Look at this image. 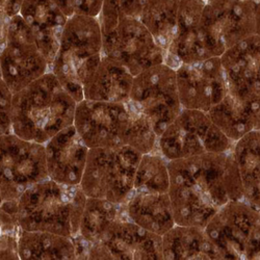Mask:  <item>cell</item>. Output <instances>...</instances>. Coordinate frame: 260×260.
Returning a JSON list of instances; mask_svg holds the SVG:
<instances>
[{"label":"cell","instance_id":"cell-5","mask_svg":"<svg viewBox=\"0 0 260 260\" xmlns=\"http://www.w3.org/2000/svg\"><path fill=\"white\" fill-rule=\"evenodd\" d=\"M98 19L103 55L123 64L134 76L165 62L166 51L139 19L104 10Z\"/></svg>","mask_w":260,"mask_h":260},{"label":"cell","instance_id":"cell-18","mask_svg":"<svg viewBox=\"0 0 260 260\" xmlns=\"http://www.w3.org/2000/svg\"><path fill=\"white\" fill-rule=\"evenodd\" d=\"M44 146L49 179L64 185H79L90 149L74 125L62 129Z\"/></svg>","mask_w":260,"mask_h":260},{"label":"cell","instance_id":"cell-35","mask_svg":"<svg viewBox=\"0 0 260 260\" xmlns=\"http://www.w3.org/2000/svg\"><path fill=\"white\" fill-rule=\"evenodd\" d=\"M23 0H0V22L9 23V21L20 14Z\"/></svg>","mask_w":260,"mask_h":260},{"label":"cell","instance_id":"cell-26","mask_svg":"<svg viewBox=\"0 0 260 260\" xmlns=\"http://www.w3.org/2000/svg\"><path fill=\"white\" fill-rule=\"evenodd\" d=\"M179 0H147L139 20L166 52L177 27Z\"/></svg>","mask_w":260,"mask_h":260},{"label":"cell","instance_id":"cell-9","mask_svg":"<svg viewBox=\"0 0 260 260\" xmlns=\"http://www.w3.org/2000/svg\"><path fill=\"white\" fill-rule=\"evenodd\" d=\"M207 113L182 108L158 137L157 148L169 161L205 153L226 152L233 147Z\"/></svg>","mask_w":260,"mask_h":260},{"label":"cell","instance_id":"cell-1","mask_svg":"<svg viewBox=\"0 0 260 260\" xmlns=\"http://www.w3.org/2000/svg\"><path fill=\"white\" fill-rule=\"evenodd\" d=\"M171 201L175 225L204 228L229 201L244 200L242 179L232 148L168 161Z\"/></svg>","mask_w":260,"mask_h":260},{"label":"cell","instance_id":"cell-6","mask_svg":"<svg viewBox=\"0 0 260 260\" xmlns=\"http://www.w3.org/2000/svg\"><path fill=\"white\" fill-rule=\"evenodd\" d=\"M141 157L129 146L90 149L80 181L85 196L125 204L134 192Z\"/></svg>","mask_w":260,"mask_h":260},{"label":"cell","instance_id":"cell-8","mask_svg":"<svg viewBox=\"0 0 260 260\" xmlns=\"http://www.w3.org/2000/svg\"><path fill=\"white\" fill-rule=\"evenodd\" d=\"M76 259L162 260L161 236L150 232L128 218L126 209L95 244L79 236L72 238Z\"/></svg>","mask_w":260,"mask_h":260},{"label":"cell","instance_id":"cell-3","mask_svg":"<svg viewBox=\"0 0 260 260\" xmlns=\"http://www.w3.org/2000/svg\"><path fill=\"white\" fill-rule=\"evenodd\" d=\"M86 196L80 184L64 185L51 179L27 188L18 198L19 226L74 238L79 231Z\"/></svg>","mask_w":260,"mask_h":260},{"label":"cell","instance_id":"cell-14","mask_svg":"<svg viewBox=\"0 0 260 260\" xmlns=\"http://www.w3.org/2000/svg\"><path fill=\"white\" fill-rule=\"evenodd\" d=\"M132 117L128 103L83 99L76 104L73 125L89 149L116 148L127 146Z\"/></svg>","mask_w":260,"mask_h":260},{"label":"cell","instance_id":"cell-32","mask_svg":"<svg viewBox=\"0 0 260 260\" xmlns=\"http://www.w3.org/2000/svg\"><path fill=\"white\" fill-rule=\"evenodd\" d=\"M147 0H104L102 10L139 19Z\"/></svg>","mask_w":260,"mask_h":260},{"label":"cell","instance_id":"cell-33","mask_svg":"<svg viewBox=\"0 0 260 260\" xmlns=\"http://www.w3.org/2000/svg\"><path fill=\"white\" fill-rule=\"evenodd\" d=\"M0 259H20L18 233H0Z\"/></svg>","mask_w":260,"mask_h":260},{"label":"cell","instance_id":"cell-25","mask_svg":"<svg viewBox=\"0 0 260 260\" xmlns=\"http://www.w3.org/2000/svg\"><path fill=\"white\" fill-rule=\"evenodd\" d=\"M18 251L22 260L76 259V250L71 237L45 231L20 229Z\"/></svg>","mask_w":260,"mask_h":260},{"label":"cell","instance_id":"cell-13","mask_svg":"<svg viewBox=\"0 0 260 260\" xmlns=\"http://www.w3.org/2000/svg\"><path fill=\"white\" fill-rule=\"evenodd\" d=\"M49 71L31 30L20 14L15 16L9 21L0 49V73L9 89L15 94Z\"/></svg>","mask_w":260,"mask_h":260},{"label":"cell","instance_id":"cell-24","mask_svg":"<svg viewBox=\"0 0 260 260\" xmlns=\"http://www.w3.org/2000/svg\"><path fill=\"white\" fill-rule=\"evenodd\" d=\"M260 130H252L232 147L244 189V200L260 208Z\"/></svg>","mask_w":260,"mask_h":260},{"label":"cell","instance_id":"cell-21","mask_svg":"<svg viewBox=\"0 0 260 260\" xmlns=\"http://www.w3.org/2000/svg\"><path fill=\"white\" fill-rule=\"evenodd\" d=\"M260 102H249L230 94L207 112V115L231 142L235 143L252 130L260 129Z\"/></svg>","mask_w":260,"mask_h":260},{"label":"cell","instance_id":"cell-27","mask_svg":"<svg viewBox=\"0 0 260 260\" xmlns=\"http://www.w3.org/2000/svg\"><path fill=\"white\" fill-rule=\"evenodd\" d=\"M124 209L125 204H117L100 198L86 197L79 231L76 236H79L88 244L97 243Z\"/></svg>","mask_w":260,"mask_h":260},{"label":"cell","instance_id":"cell-4","mask_svg":"<svg viewBox=\"0 0 260 260\" xmlns=\"http://www.w3.org/2000/svg\"><path fill=\"white\" fill-rule=\"evenodd\" d=\"M103 55L98 17L74 14L63 27L50 71L76 102L83 100L82 85Z\"/></svg>","mask_w":260,"mask_h":260},{"label":"cell","instance_id":"cell-15","mask_svg":"<svg viewBox=\"0 0 260 260\" xmlns=\"http://www.w3.org/2000/svg\"><path fill=\"white\" fill-rule=\"evenodd\" d=\"M178 97L182 108L207 113L227 95L220 57L180 63L175 69Z\"/></svg>","mask_w":260,"mask_h":260},{"label":"cell","instance_id":"cell-38","mask_svg":"<svg viewBox=\"0 0 260 260\" xmlns=\"http://www.w3.org/2000/svg\"><path fill=\"white\" fill-rule=\"evenodd\" d=\"M3 196H2V190H0V204H2V202H3Z\"/></svg>","mask_w":260,"mask_h":260},{"label":"cell","instance_id":"cell-28","mask_svg":"<svg viewBox=\"0 0 260 260\" xmlns=\"http://www.w3.org/2000/svg\"><path fill=\"white\" fill-rule=\"evenodd\" d=\"M169 185L168 160L159 152L158 148L153 152L143 154L137 168L134 190L168 192Z\"/></svg>","mask_w":260,"mask_h":260},{"label":"cell","instance_id":"cell-39","mask_svg":"<svg viewBox=\"0 0 260 260\" xmlns=\"http://www.w3.org/2000/svg\"><path fill=\"white\" fill-rule=\"evenodd\" d=\"M203 2H207V0H203Z\"/></svg>","mask_w":260,"mask_h":260},{"label":"cell","instance_id":"cell-12","mask_svg":"<svg viewBox=\"0 0 260 260\" xmlns=\"http://www.w3.org/2000/svg\"><path fill=\"white\" fill-rule=\"evenodd\" d=\"M48 178L44 145L13 133L0 136V190L4 200L18 199L27 188Z\"/></svg>","mask_w":260,"mask_h":260},{"label":"cell","instance_id":"cell-30","mask_svg":"<svg viewBox=\"0 0 260 260\" xmlns=\"http://www.w3.org/2000/svg\"><path fill=\"white\" fill-rule=\"evenodd\" d=\"M18 199L3 200L0 204V233H19Z\"/></svg>","mask_w":260,"mask_h":260},{"label":"cell","instance_id":"cell-23","mask_svg":"<svg viewBox=\"0 0 260 260\" xmlns=\"http://www.w3.org/2000/svg\"><path fill=\"white\" fill-rule=\"evenodd\" d=\"M161 240L166 260L216 259L204 228L174 225L161 236Z\"/></svg>","mask_w":260,"mask_h":260},{"label":"cell","instance_id":"cell-16","mask_svg":"<svg viewBox=\"0 0 260 260\" xmlns=\"http://www.w3.org/2000/svg\"><path fill=\"white\" fill-rule=\"evenodd\" d=\"M227 93L240 100L260 102V37L251 36L220 56Z\"/></svg>","mask_w":260,"mask_h":260},{"label":"cell","instance_id":"cell-22","mask_svg":"<svg viewBox=\"0 0 260 260\" xmlns=\"http://www.w3.org/2000/svg\"><path fill=\"white\" fill-rule=\"evenodd\" d=\"M125 209L134 223L160 236L175 225L168 192L134 190Z\"/></svg>","mask_w":260,"mask_h":260},{"label":"cell","instance_id":"cell-10","mask_svg":"<svg viewBox=\"0 0 260 260\" xmlns=\"http://www.w3.org/2000/svg\"><path fill=\"white\" fill-rule=\"evenodd\" d=\"M127 103L149 121L159 137L182 110L175 70L162 62L136 75Z\"/></svg>","mask_w":260,"mask_h":260},{"label":"cell","instance_id":"cell-11","mask_svg":"<svg viewBox=\"0 0 260 260\" xmlns=\"http://www.w3.org/2000/svg\"><path fill=\"white\" fill-rule=\"evenodd\" d=\"M201 29L213 57L241 41L259 35V0H207Z\"/></svg>","mask_w":260,"mask_h":260},{"label":"cell","instance_id":"cell-36","mask_svg":"<svg viewBox=\"0 0 260 260\" xmlns=\"http://www.w3.org/2000/svg\"><path fill=\"white\" fill-rule=\"evenodd\" d=\"M52 3H54L58 9L64 14L66 17H71L74 15V4L75 0H51Z\"/></svg>","mask_w":260,"mask_h":260},{"label":"cell","instance_id":"cell-17","mask_svg":"<svg viewBox=\"0 0 260 260\" xmlns=\"http://www.w3.org/2000/svg\"><path fill=\"white\" fill-rule=\"evenodd\" d=\"M205 3L203 0H179L176 31L165 57V63L174 70L180 63L213 57L200 25Z\"/></svg>","mask_w":260,"mask_h":260},{"label":"cell","instance_id":"cell-20","mask_svg":"<svg viewBox=\"0 0 260 260\" xmlns=\"http://www.w3.org/2000/svg\"><path fill=\"white\" fill-rule=\"evenodd\" d=\"M134 77L123 64L102 55L98 66L83 82V99L127 103Z\"/></svg>","mask_w":260,"mask_h":260},{"label":"cell","instance_id":"cell-37","mask_svg":"<svg viewBox=\"0 0 260 260\" xmlns=\"http://www.w3.org/2000/svg\"><path fill=\"white\" fill-rule=\"evenodd\" d=\"M7 28H8V23H3L0 22V49H2L4 43L6 41L7 37Z\"/></svg>","mask_w":260,"mask_h":260},{"label":"cell","instance_id":"cell-2","mask_svg":"<svg viewBox=\"0 0 260 260\" xmlns=\"http://www.w3.org/2000/svg\"><path fill=\"white\" fill-rule=\"evenodd\" d=\"M76 104L49 71L13 94L12 133L44 145L62 129L73 125Z\"/></svg>","mask_w":260,"mask_h":260},{"label":"cell","instance_id":"cell-19","mask_svg":"<svg viewBox=\"0 0 260 260\" xmlns=\"http://www.w3.org/2000/svg\"><path fill=\"white\" fill-rule=\"evenodd\" d=\"M20 16L31 30L51 69L68 17L51 0H23Z\"/></svg>","mask_w":260,"mask_h":260},{"label":"cell","instance_id":"cell-29","mask_svg":"<svg viewBox=\"0 0 260 260\" xmlns=\"http://www.w3.org/2000/svg\"><path fill=\"white\" fill-rule=\"evenodd\" d=\"M132 112L133 117L128 132L127 146L134 148L142 155L153 152L157 149L158 137L143 115L135 112L133 108Z\"/></svg>","mask_w":260,"mask_h":260},{"label":"cell","instance_id":"cell-31","mask_svg":"<svg viewBox=\"0 0 260 260\" xmlns=\"http://www.w3.org/2000/svg\"><path fill=\"white\" fill-rule=\"evenodd\" d=\"M12 99L13 93L0 73V136L12 133Z\"/></svg>","mask_w":260,"mask_h":260},{"label":"cell","instance_id":"cell-34","mask_svg":"<svg viewBox=\"0 0 260 260\" xmlns=\"http://www.w3.org/2000/svg\"><path fill=\"white\" fill-rule=\"evenodd\" d=\"M104 0H75L74 14L98 17Z\"/></svg>","mask_w":260,"mask_h":260},{"label":"cell","instance_id":"cell-7","mask_svg":"<svg viewBox=\"0 0 260 260\" xmlns=\"http://www.w3.org/2000/svg\"><path fill=\"white\" fill-rule=\"evenodd\" d=\"M204 231L216 259L260 258V212L245 200L223 205Z\"/></svg>","mask_w":260,"mask_h":260}]
</instances>
